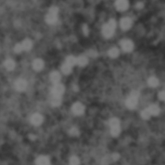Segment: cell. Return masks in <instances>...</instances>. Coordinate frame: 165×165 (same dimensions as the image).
Instances as JSON below:
<instances>
[{"instance_id": "1", "label": "cell", "mask_w": 165, "mask_h": 165, "mask_svg": "<svg viewBox=\"0 0 165 165\" xmlns=\"http://www.w3.org/2000/svg\"><path fill=\"white\" fill-rule=\"evenodd\" d=\"M116 27V21L113 19L110 20L109 22L102 28V34L106 37H110L114 33Z\"/></svg>"}, {"instance_id": "2", "label": "cell", "mask_w": 165, "mask_h": 165, "mask_svg": "<svg viewBox=\"0 0 165 165\" xmlns=\"http://www.w3.org/2000/svg\"><path fill=\"white\" fill-rule=\"evenodd\" d=\"M57 14H58V9L56 7H51L49 14L47 15L46 21L50 25L56 23L57 20Z\"/></svg>"}, {"instance_id": "3", "label": "cell", "mask_w": 165, "mask_h": 165, "mask_svg": "<svg viewBox=\"0 0 165 165\" xmlns=\"http://www.w3.org/2000/svg\"><path fill=\"white\" fill-rule=\"evenodd\" d=\"M139 94L136 91L132 92L130 96L127 99L126 101V105L130 109H133L137 106V99H138Z\"/></svg>"}, {"instance_id": "4", "label": "cell", "mask_w": 165, "mask_h": 165, "mask_svg": "<svg viewBox=\"0 0 165 165\" xmlns=\"http://www.w3.org/2000/svg\"><path fill=\"white\" fill-rule=\"evenodd\" d=\"M65 88L61 84H56L52 89V96L61 97V95L64 93Z\"/></svg>"}, {"instance_id": "5", "label": "cell", "mask_w": 165, "mask_h": 165, "mask_svg": "<svg viewBox=\"0 0 165 165\" xmlns=\"http://www.w3.org/2000/svg\"><path fill=\"white\" fill-rule=\"evenodd\" d=\"M27 82L23 79H19L15 82V88L19 92H23L27 88Z\"/></svg>"}, {"instance_id": "6", "label": "cell", "mask_w": 165, "mask_h": 165, "mask_svg": "<svg viewBox=\"0 0 165 165\" xmlns=\"http://www.w3.org/2000/svg\"><path fill=\"white\" fill-rule=\"evenodd\" d=\"M72 112L73 113L76 115H81L83 114L84 111V107L80 102H76L75 103L72 108Z\"/></svg>"}, {"instance_id": "7", "label": "cell", "mask_w": 165, "mask_h": 165, "mask_svg": "<svg viewBox=\"0 0 165 165\" xmlns=\"http://www.w3.org/2000/svg\"><path fill=\"white\" fill-rule=\"evenodd\" d=\"M43 121V117L39 114H35L31 117V122L35 126H39Z\"/></svg>"}, {"instance_id": "8", "label": "cell", "mask_w": 165, "mask_h": 165, "mask_svg": "<svg viewBox=\"0 0 165 165\" xmlns=\"http://www.w3.org/2000/svg\"><path fill=\"white\" fill-rule=\"evenodd\" d=\"M121 47L124 51L129 52L133 50L134 45L133 43L130 40H124L121 42Z\"/></svg>"}, {"instance_id": "9", "label": "cell", "mask_w": 165, "mask_h": 165, "mask_svg": "<svg viewBox=\"0 0 165 165\" xmlns=\"http://www.w3.org/2000/svg\"><path fill=\"white\" fill-rule=\"evenodd\" d=\"M116 7L117 10H119L120 11H124L128 9V2L123 1V0L117 1L116 3Z\"/></svg>"}, {"instance_id": "10", "label": "cell", "mask_w": 165, "mask_h": 165, "mask_svg": "<svg viewBox=\"0 0 165 165\" xmlns=\"http://www.w3.org/2000/svg\"><path fill=\"white\" fill-rule=\"evenodd\" d=\"M32 66H33L34 69L36 70V71H40L43 68L44 62L41 59H36L34 61Z\"/></svg>"}, {"instance_id": "11", "label": "cell", "mask_w": 165, "mask_h": 165, "mask_svg": "<svg viewBox=\"0 0 165 165\" xmlns=\"http://www.w3.org/2000/svg\"><path fill=\"white\" fill-rule=\"evenodd\" d=\"M132 20L128 17H124L121 21V27L123 30H128L132 26Z\"/></svg>"}, {"instance_id": "12", "label": "cell", "mask_w": 165, "mask_h": 165, "mask_svg": "<svg viewBox=\"0 0 165 165\" xmlns=\"http://www.w3.org/2000/svg\"><path fill=\"white\" fill-rule=\"evenodd\" d=\"M51 80L55 84H58L61 80V75L59 74V72H53L51 74Z\"/></svg>"}, {"instance_id": "13", "label": "cell", "mask_w": 165, "mask_h": 165, "mask_svg": "<svg viewBox=\"0 0 165 165\" xmlns=\"http://www.w3.org/2000/svg\"><path fill=\"white\" fill-rule=\"evenodd\" d=\"M37 165H49L50 161L47 157L41 156L37 158L36 161Z\"/></svg>"}, {"instance_id": "14", "label": "cell", "mask_w": 165, "mask_h": 165, "mask_svg": "<svg viewBox=\"0 0 165 165\" xmlns=\"http://www.w3.org/2000/svg\"><path fill=\"white\" fill-rule=\"evenodd\" d=\"M15 66H16V65H15L14 61L11 59H9L5 61V67L8 71H12V70H14Z\"/></svg>"}, {"instance_id": "15", "label": "cell", "mask_w": 165, "mask_h": 165, "mask_svg": "<svg viewBox=\"0 0 165 165\" xmlns=\"http://www.w3.org/2000/svg\"><path fill=\"white\" fill-rule=\"evenodd\" d=\"M21 45L22 47H23V51H29L32 47V43L30 39H25L23 43H21Z\"/></svg>"}, {"instance_id": "16", "label": "cell", "mask_w": 165, "mask_h": 165, "mask_svg": "<svg viewBox=\"0 0 165 165\" xmlns=\"http://www.w3.org/2000/svg\"><path fill=\"white\" fill-rule=\"evenodd\" d=\"M148 110L150 112V113L151 116H157V115H158L159 114L160 112L159 107L156 105H154V104L150 106Z\"/></svg>"}, {"instance_id": "17", "label": "cell", "mask_w": 165, "mask_h": 165, "mask_svg": "<svg viewBox=\"0 0 165 165\" xmlns=\"http://www.w3.org/2000/svg\"><path fill=\"white\" fill-rule=\"evenodd\" d=\"M88 63V59L84 56H81L77 59V63L81 67H84Z\"/></svg>"}, {"instance_id": "18", "label": "cell", "mask_w": 165, "mask_h": 165, "mask_svg": "<svg viewBox=\"0 0 165 165\" xmlns=\"http://www.w3.org/2000/svg\"><path fill=\"white\" fill-rule=\"evenodd\" d=\"M61 97L52 96V98L51 100V104L52 106H58L61 104Z\"/></svg>"}, {"instance_id": "19", "label": "cell", "mask_w": 165, "mask_h": 165, "mask_svg": "<svg viewBox=\"0 0 165 165\" xmlns=\"http://www.w3.org/2000/svg\"><path fill=\"white\" fill-rule=\"evenodd\" d=\"M66 63L71 67L77 63V59L74 56H69L67 59Z\"/></svg>"}, {"instance_id": "20", "label": "cell", "mask_w": 165, "mask_h": 165, "mask_svg": "<svg viewBox=\"0 0 165 165\" xmlns=\"http://www.w3.org/2000/svg\"><path fill=\"white\" fill-rule=\"evenodd\" d=\"M148 84L152 87H156L159 84L158 79L155 77H152L148 79Z\"/></svg>"}, {"instance_id": "21", "label": "cell", "mask_w": 165, "mask_h": 165, "mask_svg": "<svg viewBox=\"0 0 165 165\" xmlns=\"http://www.w3.org/2000/svg\"><path fill=\"white\" fill-rule=\"evenodd\" d=\"M119 52L118 51V49L116 48H112V49L110 50L108 52L109 56L111 57H112V58L117 57L119 56Z\"/></svg>"}, {"instance_id": "22", "label": "cell", "mask_w": 165, "mask_h": 165, "mask_svg": "<svg viewBox=\"0 0 165 165\" xmlns=\"http://www.w3.org/2000/svg\"><path fill=\"white\" fill-rule=\"evenodd\" d=\"M62 72H63L65 74H69L72 71V67L71 66H69V65H67V63H65L63 66H62Z\"/></svg>"}, {"instance_id": "23", "label": "cell", "mask_w": 165, "mask_h": 165, "mask_svg": "<svg viewBox=\"0 0 165 165\" xmlns=\"http://www.w3.org/2000/svg\"><path fill=\"white\" fill-rule=\"evenodd\" d=\"M120 126H116V127H112L111 128V134L113 136L116 137L118 136L120 133Z\"/></svg>"}, {"instance_id": "24", "label": "cell", "mask_w": 165, "mask_h": 165, "mask_svg": "<svg viewBox=\"0 0 165 165\" xmlns=\"http://www.w3.org/2000/svg\"><path fill=\"white\" fill-rule=\"evenodd\" d=\"M141 116L142 117V118H144V119H148L151 116V114L150 113V112L148 111V108L144 110L141 113Z\"/></svg>"}, {"instance_id": "25", "label": "cell", "mask_w": 165, "mask_h": 165, "mask_svg": "<svg viewBox=\"0 0 165 165\" xmlns=\"http://www.w3.org/2000/svg\"><path fill=\"white\" fill-rule=\"evenodd\" d=\"M70 164H71V165H79V159H78V157L76 156L72 157L71 160H70Z\"/></svg>"}, {"instance_id": "26", "label": "cell", "mask_w": 165, "mask_h": 165, "mask_svg": "<svg viewBox=\"0 0 165 165\" xmlns=\"http://www.w3.org/2000/svg\"><path fill=\"white\" fill-rule=\"evenodd\" d=\"M14 51H15V52H16V53H21V52L23 51L22 45L21 43L17 44L15 46Z\"/></svg>"}, {"instance_id": "27", "label": "cell", "mask_w": 165, "mask_h": 165, "mask_svg": "<svg viewBox=\"0 0 165 165\" xmlns=\"http://www.w3.org/2000/svg\"><path fill=\"white\" fill-rule=\"evenodd\" d=\"M70 133L72 135V136H77V135L79 134V131L76 128H73L71 130V131H70Z\"/></svg>"}, {"instance_id": "28", "label": "cell", "mask_w": 165, "mask_h": 165, "mask_svg": "<svg viewBox=\"0 0 165 165\" xmlns=\"http://www.w3.org/2000/svg\"><path fill=\"white\" fill-rule=\"evenodd\" d=\"M159 97L161 100H165V92H160L159 94Z\"/></svg>"}]
</instances>
